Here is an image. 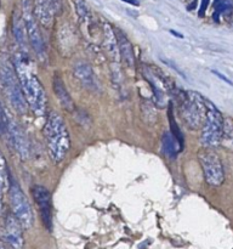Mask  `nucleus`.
<instances>
[{
	"mask_svg": "<svg viewBox=\"0 0 233 249\" xmlns=\"http://www.w3.org/2000/svg\"><path fill=\"white\" fill-rule=\"evenodd\" d=\"M14 67L28 108H31L35 116H44L46 109V94L39 78L23 55L15 57Z\"/></svg>",
	"mask_w": 233,
	"mask_h": 249,
	"instance_id": "1",
	"label": "nucleus"
},
{
	"mask_svg": "<svg viewBox=\"0 0 233 249\" xmlns=\"http://www.w3.org/2000/svg\"><path fill=\"white\" fill-rule=\"evenodd\" d=\"M44 134L46 139L49 157L55 164H60L70 148L69 131L62 117L52 111L48 114Z\"/></svg>",
	"mask_w": 233,
	"mask_h": 249,
	"instance_id": "2",
	"label": "nucleus"
},
{
	"mask_svg": "<svg viewBox=\"0 0 233 249\" xmlns=\"http://www.w3.org/2000/svg\"><path fill=\"white\" fill-rule=\"evenodd\" d=\"M0 87L4 90L12 108L18 114L27 113L28 105L19 85L14 62L5 55H0Z\"/></svg>",
	"mask_w": 233,
	"mask_h": 249,
	"instance_id": "3",
	"label": "nucleus"
},
{
	"mask_svg": "<svg viewBox=\"0 0 233 249\" xmlns=\"http://www.w3.org/2000/svg\"><path fill=\"white\" fill-rule=\"evenodd\" d=\"M205 107L200 142L203 147L214 148L218 146L223 138V117L217 107L208 100H205Z\"/></svg>",
	"mask_w": 233,
	"mask_h": 249,
	"instance_id": "4",
	"label": "nucleus"
},
{
	"mask_svg": "<svg viewBox=\"0 0 233 249\" xmlns=\"http://www.w3.org/2000/svg\"><path fill=\"white\" fill-rule=\"evenodd\" d=\"M181 112L182 119L187 128L196 130L201 125L205 117V99L200 94L194 91L183 92L181 95Z\"/></svg>",
	"mask_w": 233,
	"mask_h": 249,
	"instance_id": "5",
	"label": "nucleus"
},
{
	"mask_svg": "<svg viewBox=\"0 0 233 249\" xmlns=\"http://www.w3.org/2000/svg\"><path fill=\"white\" fill-rule=\"evenodd\" d=\"M198 160L206 184L213 187L221 186L225 181V170L220 157L211 148L204 147L199 151Z\"/></svg>",
	"mask_w": 233,
	"mask_h": 249,
	"instance_id": "6",
	"label": "nucleus"
},
{
	"mask_svg": "<svg viewBox=\"0 0 233 249\" xmlns=\"http://www.w3.org/2000/svg\"><path fill=\"white\" fill-rule=\"evenodd\" d=\"M9 196L10 206H11V211L15 218L19 221L22 228L31 229L34 220L32 207L29 204L28 198L16 181L9 184Z\"/></svg>",
	"mask_w": 233,
	"mask_h": 249,
	"instance_id": "7",
	"label": "nucleus"
},
{
	"mask_svg": "<svg viewBox=\"0 0 233 249\" xmlns=\"http://www.w3.org/2000/svg\"><path fill=\"white\" fill-rule=\"evenodd\" d=\"M23 23L24 28H26L27 38H28L32 49L36 53V56L43 60L45 57V48H44L40 29H39L38 24L35 22L33 4H32L31 0H23Z\"/></svg>",
	"mask_w": 233,
	"mask_h": 249,
	"instance_id": "8",
	"label": "nucleus"
},
{
	"mask_svg": "<svg viewBox=\"0 0 233 249\" xmlns=\"http://www.w3.org/2000/svg\"><path fill=\"white\" fill-rule=\"evenodd\" d=\"M33 198L38 206L39 214H40L41 221L48 230L52 228V203H51V194L45 186L35 185L32 189Z\"/></svg>",
	"mask_w": 233,
	"mask_h": 249,
	"instance_id": "9",
	"label": "nucleus"
},
{
	"mask_svg": "<svg viewBox=\"0 0 233 249\" xmlns=\"http://www.w3.org/2000/svg\"><path fill=\"white\" fill-rule=\"evenodd\" d=\"M23 228L14 216V214H9L5 218L4 226H2L1 235L5 243L11 249H24Z\"/></svg>",
	"mask_w": 233,
	"mask_h": 249,
	"instance_id": "10",
	"label": "nucleus"
},
{
	"mask_svg": "<svg viewBox=\"0 0 233 249\" xmlns=\"http://www.w3.org/2000/svg\"><path fill=\"white\" fill-rule=\"evenodd\" d=\"M9 145L14 147L17 155L22 158V160H27L29 156V142L27 139L26 134L22 130L21 126L17 123H15L11 118H10V140Z\"/></svg>",
	"mask_w": 233,
	"mask_h": 249,
	"instance_id": "11",
	"label": "nucleus"
},
{
	"mask_svg": "<svg viewBox=\"0 0 233 249\" xmlns=\"http://www.w3.org/2000/svg\"><path fill=\"white\" fill-rule=\"evenodd\" d=\"M73 72L85 89L91 90V91L99 89V83H97V78L95 75L94 70L87 62H84V61L77 62L73 66Z\"/></svg>",
	"mask_w": 233,
	"mask_h": 249,
	"instance_id": "12",
	"label": "nucleus"
},
{
	"mask_svg": "<svg viewBox=\"0 0 233 249\" xmlns=\"http://www.w3.org/2000/svg\"><path fill=\"white\" fill-rule=\"evenodd\" d=\"M33 12L39 23L46 28H51L56 14L50 0H33Z\"/></svg>",
	"mask_w": 233,
	"mask_h": 249,
	"instance_id": "13",
	"label": "nucleus"
},
{
	"mask_svg": "<svg viewBox=\"0 0 233 249\" xmlns=\"http://www.w3.org/2000/svg\"><path fill=\"white\" fill-rule=\"evenodd\" d=\"M116 36L119 56H120L123 62L125 63L128 67H133V66H135V53H133V44L129 40L128 36H126L123 32L119 31V29L116 31Z\"/></svg>",
	"mask_w": 233,
	"mask_h": 249,
	"instance_id": "14",
	"label": "nucleus"
},
{
	"mask_svg": "<svg viewBox=\"0 0 233 249\" xmlns=\"http://www.w3.org/2000/svg\"><path fill=\"white\" fill-rule=\"evenodd\" d=\"M52 89L53 92L56 94V97H57V100L60 101L61 106L65 109H67V111H73V109H74V101H73V99L70 97L69 92H68L67 88H66V84L58 75H55V77H53Z\"/></svg>",
	"mask_w": 233,
	"mask_h": 249,
	"instance_id": "15",
	"label": "nucleus"
},
{
	"mask_svg": "<svg viewBox=\"0 0 233 249\" xmlns=\"http://www.w3.org/2000/svg\"><path fill=\"white\" fill-rule=\"evenodd\" d=\"M103 40L109 55H111L114 60H119V51L118 45H116V31H114L112 24L108 23V22H104L103 24Z\"/></svg>",
	"mask_w": 233,
	"mask_h": 249,
	"instance_id": "16",
	"label": "nucleus"
},
{
	"mask_svg": "<svg viewBox=\"0 0 233 249\" xmlns=\"http://www.w3.org/2000/svg\"><path fill=\"white\" fill-rule=\"evenodd\" d=\"M162 150L166 157L174 160L177 156V153H179V151L182 150V147L177 142L176 139L172 136L171 133H164L162 138Z\"/></svg>",
	"mask_w": 233,
	"mask_h": 249,
	"instance_id": "17",
	"label": "nucleus"
},
{
	"mask_svg": "<svg viewBox=\"0 0 233 249\" xmlns=\"http://www.w3.org/2000/svg\"><path fill=\"white\" fill-rule=\"evenodd\" d=\"M9 178H7V169H6V163H5L4 157L0 153V215L2 212V194L9 186Z\"/></svg>",
	"mask_w": 233,
	"mask_h": 249,
	"instance_id": "18",
	"label": "nucleus"
},
{
	"mask_svg": "<svg viewBox=\"0 0 233 249\" xmlns=\"http://www.w3.org/2000/svg\"><path fill=\"white\" fill-rule=\"evenodd\" d=\"M233 0H215L214 1V19L218 21V17L232 11Z\"/></svg>",
	"mask_w": 233,
	"mask_h": 249,
	"instance_id": "19",
	"label": "nucleus"
},
{
	"mask_svg": "<svg viewBox=\"0 0 233 249\" xmlns=\"http://www.w3.org/2000/svg\"><path fill=\"white\" fill-rule=\"evenodd\" d=\"M0 136L9 143L10 140V117L0 105Z\"/></svg>",
	"mask_w": 233,
	"mask_h": 249,
	"instance_id": "20",
	"label": "nucleus"
},
{
	"mask_svg": "<svg viewBox=\"0 0 233 249\" xmlns=\"http://www.w3.org/2000/svg\"><path fill=\"white\" fill-rule=\"evenodd\" d=\"M14 34L17 43H18L19 45L23 46L24 40H26V28H24L23 19L21 21V19L17 18V17L14 19Z\"/></svg>",
	"mask_w": 233,
	"mask_h": 249,
	"instance_id": "21",
	"label": "nucleus"
},
{
	"mask_svg": "<svg viewBox=\"0 0 233 249\" xmlns=\"http://www.w3.org/2000/svg\"><path fill=\"white\" fill-rule=\"evenodd\" d=\"M73 5H74V9L78 17H79L83 22H86L90 16L89 6H87L86 4V0H73Z\"/></svg>",
	"mask_w": 233,
	"mask_h": 249,
	"instance_id": "22",
	"label": "nucleus"
},
{
	"mask_svg": "<svg viewBox=\"0 0 233 249\" xmlns=\"http://www.w3.org/2000/svg\"><path fill=\"white\" fill-rule=\"evenodd\" d=\"M169 122H170V129H171V134L175 139L177 140V142L180 143V146H183V136L181 135V131H180L179 126H177L176 122H175L174 116H172V111L169 109Z\"/></svg>",
	"mask_w": 233,
	"mask_h": 249,
	"instance_id": "23",
	"label": "nucleus"
},
{
	"mask_svg": "<svg viewBox=\"0 0 233 249\" xmlns=\"http://www.w3.org/2000/svg\"><path fill=\"white\" fill-rule=\"evenodd\" d=\"M211 72H213L214 74L216 75V77H217V78H220L221 80H223V82H225V83H227L228 85H231V87H233V82H232V80H230V79H228V78L226 77V75H223L222 73H220V72H218V71H216V70H211Z\"/></svg>",
	"mask_w": 233,
	"mask_h": 249,
	"instance_id": "24",
	"label": "nucleus"
},
{
	"mask_svg": "<svg viewBox=\"0 0 233 249\" xmlns=\"http://www.w3.org/2000/svg\"><path fill=\"white\" fill-rule=\"evenodd\" d=\"M51 4H52L53 9H55L56 14H61L62 12V0H50Z\"/></svg>",
	"mask_w": 233,
	"mask_h": 249,
	"instance_id": "25",
	"label": "nucleus"
},
{
	"mask_svg": "<svg viewBox=\"0 0 233 249\" xmlns=\"http://www.w3.org/2000/svg\"><path fill=\"white\" fill-rule=\"evenodd\" d=\"M209 1H210V0H201L200 9H199V16L200 17H203L204 14H205L206 9H208L209 6Z\"/></svg>",
	"mask_w": 233,
	"mask_h": 249,
	"instance_id": "26",
	"label": "nucleus"
},
{
	"mask_svg": "<svg viewBox=\"0 0 233 249\" xmlns=\"http://www.w3.org/2000/svg\"><path fill=\"white\" fill-rule=\"evenodd\" d=\"M123 1H125V2H128V4H130V5H133V6H138V1L137 0H123Z\"/></svg>",
	"mask_w": 233,
	"mask_h": 249,
	"instance_id": "27",
	"label": "nucleus"
},
{
	"mask_svg": "<svg viewBox=\"0 0 233 249\" xmlns=\"http://www.w3.org/2000/svg\"><path fill=\"white\" fill-rule=\"evenodd\" d=\"M170 33H171V34H174V36H176V38H183V36H182V34L177 33V32H175V31H170Z\"/></svg>",
	"mask_w": 233,
	"mask_h": 249,
	"instance_id": "28",
	"label": "nucleus"
},
{
	"mask_svg": "<svg viewBox=\"0 0 233 249\" xmlns=\"http://www.w3.org/2000/svg\"><path fill=\"white\" fill-rule=\"evenodd\" d=\"M189 1H192V5H189V7L188 9H194V5H196V2H197V0H189Z\"/></svg>",
	"mask_w": 233,
	"mask_h": 249,
	"instance_id": "29",
	"label": "nucleus"
},
{
	"mask_svg": "<svg viewBox=\"0 0 233 249\" xmlns=\"http://www.w3.org/2000/svg\"><path fill=\"white\" fill-rule=\"evenodd\" d=\"M0 249H9L6 247V246H4V245H1V243H0Z\"/></svg>",
	"mask_w": 233,
	"mask_h": 249,
	"instance_id": "30",
	"label": "nucleus"
}]
</instances>
